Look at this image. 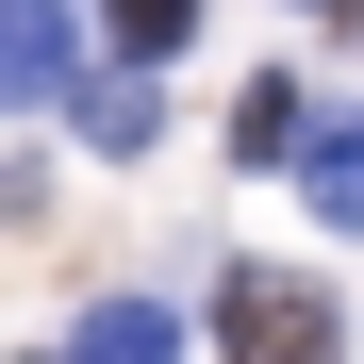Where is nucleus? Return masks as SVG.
<instances>
[{
    "label": "nucleus",
    "mask_w": 364,
    "mask_h": 364,
    "mask_svg": "<svg viewBox=\"0 0 364 364\" xmlns=\"http://www.w3.org/2000/svg\"><path fill=\"white\" fill-rule=\"evenodd\" d=\"M215 364H348V315L282 265H232L215 282Z\"/></svg>",
    "instance_id": "nucleus-1"
},
{
    "label": "nucleus",
    "mask_w": 364,
    "mask_h": 364,
    "mask_svg": "<svg viewBox=\"0 0 364 364\" xmlns=\"http://www.w3.org/2000/svg\"><path fill=\"white\" fill-rule=\"evenodd\" d=\"M83 100V17L67 0H0V116H50Z\"/></svg>",
    "instance_id": "nucleus-2"
},
{
    "label": "nucleus",
    "mask_w": 364,
    "mask_h": 364,
    "mask_svg": "<svg viewBox=\"0 0 364 364\" xmlns=\"http://www.w3.org/2000/svg\"><path fill=\"white\" fill-rule=\"evenodd\" d=\"M315 133H331V116H315V83H249V100H232V166H298Z\"/></svg>",
    "instance_id": "nucleus-3"
},
{
    "label": "nucleus",
    "mask_w": 364,
    "mask_h": 364,
    "mask_svg": "<svg viewBox=\"0 0 364 364\" xmlns=\"http://www.w3.org/2000/svg\"><path fill=\"white\" fill-rule=\"evenodd\" d=\"M67 364H182V315L166 298H100V315L67 331Z\"/></svg>",
    "instance_id": "nucleus-4"
},
{
    "label": "nucleus",
    "mask_w": 364,
    "mask_h": 364,
    "mask_svg": "<svg viewBox=\"0 0 364 364\" xmlns=\"http://www.w3.org/2000/svg\"><path fill=\"white\" fill-rule=\"evenodd\" d=\"M298 199H315V232H364V116H331L298 149Z\"/></svg>",
    "instance_id": "nucleus-5"
},
{
    "label": "nucleus",
    "mask_w": 364,
    "mask_h": 364,
    "mask_svg": "<svg viewBox=\"0 0 364 364\" xmlns=\"http://www.w3.org/2000/svg\"><path fill=\"white\" fill-rule=\"evenodd\" d=\"M83 133H100V149H149V133H166V100H149V67H116V83H83Z\"/></svg>",
    "instance_id": "nucleus-6"
},
{
    "label": "nucleus",
    "mask_w": 364,
    "mask_h": 364,
    "mask_svg": "<svg viewBox=\"0 0 364 364\" xmlns=\"http://www.w3.org/2000/svg\"><path fill=\"white\" fill-rule=\"evenodd\" d=\"M100 33H116V50H133V67H166V50H182V33H199V0H100Z\"/></svg>",
    "instance_id": "nucleus-7"
},
{
    "label": "nucleus",
    "mask_w": 364,
    "mask_h": 364,
    "mask_svg": "<svg viewBox=\"0 0 364 364\" xmlns=\"http://www.w3.org/2000/svg\"><path fill=\"white\" fill-rule=\"evenodd\" d=\"M17 364H67V348H17Z\"/></svg>",
    "instance_id": "nucleus-8"
},
{
    "label": "nucleus",
    "mask_w": 364,
    "mask_h": 364,
    "mask_svg": "<svg viewBox=\"0 0 364 364\" xmlns=\"http://www.w3.org/2000/svg\"><path fill=\"white\" fill-rule=\"evenodd\" d=\"M348 17H364V0H348Z\"/></svg>",
    "instance_id": "nucleus-9"
}]
</instances>
